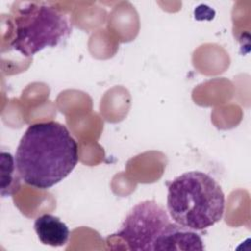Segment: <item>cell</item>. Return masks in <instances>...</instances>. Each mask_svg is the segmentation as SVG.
<instances>
[{"label":"cell","instance_id":"cell-1","mask_svg":"<svg viewBox=\"0 0 251 251\" xmlns=\"http://www.w3.org/2000/svg\"><path fill=\"white\" fill-rule=\"evenodd\" d=\"M78 162V146L66 126L55 122L30 125L17 147L15 163L22 179L48 189L67 177Z\"/></svg>","mask_w":251,"mask_h":251},{"label":"cell","instance_id":"cell-2","mask_svg":"<svg viewBox=\"0 0 251 251\" xmlns=\"http://www.w3.org/2000/svg\"><path fill=\"white\" fill-rule=\"evenodd\" d=\"M225 203L220 184L203 172L184 173L168 185L167 208L171 218L192 230H203L220 222Z\"/></svg>","mask_w":251,"mask_h":251},{"label":"cell","instance_id":"cell-3","mask_svg":"<svg viewBox=\"0 0 251 251\" xmlns=\"http://www.w3.org/2000/svg\"><path fill=\"white\" fill-rule=\"evenodd\" d=\"M15 6L11 47L25 57L58 45L71 33L68 17L45 2H19Z\"/></svg>","mask_w":251,"mask_h":251},{"label":"cell","instance_id":"cell-4","mask_svg":"<svg viewBox=\"0 0 251 251\" xmlns=\"http://www.w3.org/2000/svg\"><path fill=\"white\" fill-rule=\"evenodd\" d=\"M171 224L167 211L154 200L136 204L126 216L120 229L108 236L118 237L129 250H154L159 237Z\"/></svg>","mask_w":251,"mask_h":251},{"label":"cell","instance_id":"cell-5","mask_svg":"<svg viewBox=\"0 0 251 251\" xmlns=\"http://www.w3.org/2000/svg\"><path fill=\"white\" fill-rule=\"evenodd\" d=\"M204 243L194 230L171 223L159 237L154 250H204Z\"/></svg>","mask_w":251,"mask_h":251},{"label":"cell","instance_id":"cell-6","mask_svg":"<svg viewBox=\"0 0 251 251\" xmlns=\"http://www.w3.org/2000/svg\"><path fill=\"white\" fill-rule=\"evenodd\" d=\"M33 226L39 240L45 245L53 247L63 246L67 243L70 236L67 225L58 217L50 214H43L37 217Z\"/></svg>","mask_w":251,"mask_h":251},{"label":"cell","instance_id":"cell-7","mask_svg":"<svg viewBox=\"0 0 251 251\" xmlns=\"http://www.w3.org/2000/svg\"><path fill=\"white\" fill-rule=\"evenodd\" d=\"M21 176L17 170L15 158L8 152H1V195L15 194L21 186Z\"/></svg>","mask_w":251,"mask_h":251}]
</instances>
